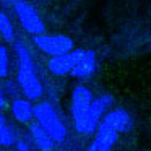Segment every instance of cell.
Returning <instances> with one entry per match:
<instances>
[{"mask_svg": "<svg viewBox=\"0 0 151 151\" xmlns=\"http://www.w3.org/2000/svg\"><path fill=\"white\" fill-rule=\"evenodd\" d=\"M15 52L18 57V72H17V81L20 86L24 98L36 101L41 99L44 94V88L39 76L36 75V68L31 60V55L28 49L21 42H15Z\"/></svg>", "mask_w": 151, "mask_h": 151, "instance_id": "cell-1", "label": "cell"}, {"mask_svg": "<svg viewBox=\"0 0 151 151\" xmlns=\"http://www.w3.org/2000/svg\"><path fill=\"white\" fill-rule=\"evenodd\" d=\"M33 119L50 135L55 143H62L67 138V128L60 117L57 115L55 109L50 102L39 101L36 106H33Z\"/></svg>", "mask_w": 151, "mask_h": 151, "instance_id": "cell-2", "label": "cell"}, {"mask_svg": "<svg viewBox=\"0 0 151 151\" xmlns=\"http://www.w3.org/2000/svg\"><path fill=\"white\" fill-rule=\"evenodd\" d=\"M114 99L111 94H102L98 99H93L91 104L88 106L85 112L80 115L78 119H75V128L76 132H80L81 135H91L96 132L99 122H101L102 115L106 114V111H109V107L112 106Z\"/></svg>", "mask_w": 151, "mask_h": 151, "instance_id": "cell-3", "label": "cell"}, {"mask_svg": "<svg viewBox=\"0 0 151 151\" xmlns=\"http://www.w3.org/2000/svg\"><path fill=\"white\" fill-rule=\"evenodd\" d=\"M33 42L41 52L47 55H59L75 49L73 39L65 34H33Z\"/></svg>", "mask_w": 151, "mask_h": 151, "instance_id": "cell-4", "label": "cell"}, {"mask_svg": "<svg viewBox=\"0 0 151 151\" xmlns=\"http://www.w3.org/2000/svg\"><path fill=\"white\" fill-rule=\"evenodd\" d=\"M13 7L15 13H17L18 20H20L21 26L26 33L29 34H41L46 31L44 21L41 20L39 13L36 12V8L31 4H28L26 0H13Z\"/></svg>", "mask_w": 151, "mask_h": 151, "instance_id": "cell-5", "label": "cell"}, {"mask_svg": "<svg viewBox=\"0 0 151 151\" xmlns=\"http://www.w3.org/2000/svg\"><path fill=\"white\" fill-rule=\"evenodd\" d=\"M81 52H83V49H72L68 52L59 54V55H50V60L47 62V67H49L50 73L55 76L68 75Z\"/></svg>", "mask_w": 151, "mask_h": 151, "instance_id": "cell-6", "label": "cell"}, {"mask_svg": "<svg viewBox=\"0 0 151 151\" xmlns=\"http://www.w3.org/2000/svg\"><path fill=\"white\" fill-rule=\"evenodd\" d=\"M99 124L112 128V130H115L117 133H127V132L132 130L133 120H132V115L128 114L125 109L119 107V109H112L111 112L106 111V114L102 115Z\"/></svg>", "mask_w": 151, "mask_h": 151, "instance_id": "cell-7", "label": "cell"}, {"mask_svg": "<svg viewBox=\"0 0 151 151\" xmlns=\"http://www.w3.org/2000/svg\"><path fill=\"white\" fill-rule=\"evenodd\" d=\"M96 70V52L91 49H83V52L80 54L78 60L75 62V65L72 67L68 75L75 76V78H89Z\"/></svg>", "mask_w": 151, "mask_h": 151, "instance_id": "cell-8", "label": "cell"}, {"mask_svg": "<svg viewBox=\"0 0 151 151\" xmlns=\"http://www.w3.org/2000/svg\"><path fill=\"white\" fill-rule=\"evenodd\" d=\"M117 138L119 133L115 130L99 124L98 128H96V137L93 140V143L88 146V151H109L115 145Z\"/></svg>", "mask_w": 151, "mask_h": 151, "instance_id": "cell-9", "label": "cell"}, {"mask_svg": "<svg viewBox=\"0 0 151 151\" xmlns=\"http://www.w3.org/2000/svg\"><path fill=\"white\" fill-rule=\"evenodd\" d=\"M93 101V93L89 91L86 86L78 85L73 88L72 91V106H70V112H72L73 120L78 119L83 112L88 109V106L91 104Z\"/></svg>", "mask_w": 151, "mask_h": 151, "instance_id": "cell-10", "label": "cell"}, {"mask_svg": "<svg viewBox=\"0 0 151 151\" xmlns=\"http://www.w3.org/2000/svg\"><path fill=\"white\" fill-rule=\"evenodd\" d=\"M10 111L13 119L20 124H28L33 119V104L28 98H15L10 104Z\"/></svg>", "mask_w": 151, "mask_h": 151, "instance_id": "cell-11", "label": "cell"}, {"mask_svg": "<svg viewBox=\"0 0 151 151\" xmlns=\"http://www.w3.org/2000/svg\"><path fill=\"white\" fill-rule=\"evenodd\" d=\"M28 130H29V135H31V138H33L34 145H36L39 150L50 151L54 148V143H55V141L50 138V135L47 133L37 122H28Z\"/></svg>", "mask_w": 151, "mask_h": 151, "instance_id": "cell-12", "label": "cell"}, {"mask_svg": "<svg viewBox=\"0 0 151 151\" xmlns=\"http://www.w3.org/2000/svg\"><path fill=\"white\" fill-rule=\"evenodd\" d=\"M17 141V135H15L13 128L7 124L4 115H0V145L2 146H12Z\"/></svg>", "mask_w": 151, "mask_h": 151, "instance_id": "cell-13", "label": "cell"}, {"mask_svg": "<svg viewBox=\"0 0 151 151\" xmlns=\"http://www.w3.org/2000/svg\"><path fill=\"white\" fill-rule=\"evenodd\" d=\"M0 36L4 37L5 42H15V29L10 18L5 12L0 10Z\"/></svg>", "mask_w": 151, "mask_h": 151, "instance_id": "cell-14", "label": "cell"}, {"mask_svg": "<svg viewBox=\"0 0 151 151\" xmlns=\"http://www.w3.org/2000/svg\"><path fill=\"white\" fill-rule=\"evenodd\" d=\"M10 70V55L5 46H0V78H7Z\"/></svg>", "mask_w": 151, "mask_h": 151, "instance_id": "cell-15", "label": "cell"}, {"mask_svg": "<svg viewBox=\"0 0 151 151\" xmlns=\"http://www.w3.org/2000/svg\"><path fill=\"white\" fill-rule=\"evenodd\" d=\"M15 143H17V148L20 151H28L29 150V145H28L26 141H23V140H18V141H15Z\"/></svg>", "mask_w": 151, "mask_h": 151, "instance_id": "cell-16", "label": "cell"}, {"mask_svg": "<svg viewBox=\"0 0 151 151\" xmlns=\"http://www.w3.org/2000/svg\"><path fill=\"white\" fill-rule=\"evenodd\" d=\"M7 107V98H5V94L2 91H0V111L2 109H5Z\"/></svg>", "mask_w": 151, "mask_h": 151, "instance_id": "cell-17", "label": "cell"}]
</instances>
